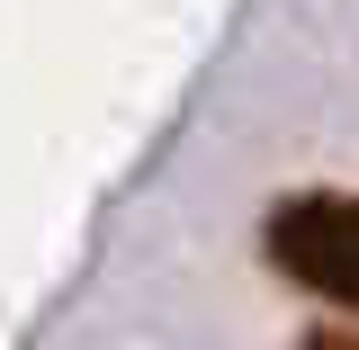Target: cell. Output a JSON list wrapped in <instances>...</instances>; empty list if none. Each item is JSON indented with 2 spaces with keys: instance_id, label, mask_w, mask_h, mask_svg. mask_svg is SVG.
<instances>
[{
  "instance_id": "cell-1",
  "label": "cell",
  "mask_w": 359,
  "mask_h": 350,
  "mask_svg": "<svg viewBox=\"0 0 359 350\" xmlns=\"http://www.w3.org/2000/svg\"><path fill=\"white\" fill-rule=\"evenodd\" d=\"M261 252L278 278H297L314 297H332V306L359 314V198L351 189H297V198H278L261 224Z\"/></svg>"
},
{
  "instance_id": "cell-2",
  "label": "cell",
  "mask_w": 359,
  "mask_h": 350,
  "mask_svg": "<svg viewBox=\"0 0 359 350\" xmlns=\"http://www.w3.org/2000/svg\"><path fill=\"white\" fill-rule=\"evenodd\" d=\"M306 350H359V332H314Z\"/></svg>"
}]
</instances>
